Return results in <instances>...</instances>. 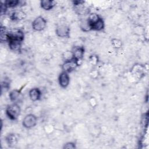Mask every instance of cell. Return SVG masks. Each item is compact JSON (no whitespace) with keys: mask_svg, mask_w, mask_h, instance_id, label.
Wrapping results in <instances>:
<instances>
[{"mask_svg":"<svg viewBox=\"0 0 149 149\" xmlns=\"http://www.w3.org/2000/svg\"><path fill=\"white\" fill-rule=\"evenodd\" d=\"M20 107L17 103H12L8 105L6 108V115L12 120H17L20 115Z\"/></svg>","mask_w":149,"mask_h":149,"instance_id":"cell-1","label":"cell"},{"mask_svg":"<svg viewBox=\"0 0 149 149\" xmlns=\"http://www.w3.org/2000/svg\"><path fill=\"white\" fill-rule=\"evenodd\" d=\"M8 41L10 40L19 41L23 42L24 38V34L22 30L17 28L9 29L7 31Z\"/></svg>","mask_w":149,"mask_h":149,"instance_id":"cell-2","label":"cell"},{"mask_svg":"<svg viewBox=\"0 0 149 149\" xmlns=\"http://www.w3.org/2000/svg\"><path fill=\"white\" fill-rule=\"evenodd\" d=\"M37 118L33 113L26 115L22 120V125L26 129L33 128L37 125Z\"/></svg>","mask_w":149,"mask_h":149,"instance_id":"cell-3","label":"cell"},{"mask_svg":"<svg viewBox=\"0 0 149 149\" xmlns=\"http://www.w3.org/2000/svg\"><path fill=\"white\" fill-rule=\"evenodd\" d=\"M47 26V20L41 16L37 17L32 22V28L34 31H41Z\"/></svg>","mask_w":149,"mask_h":149,"instance_id":"cell-4","label":"cell"},{"mask_svg":"<svg viewBox=\"0 0 149 149\" xmlns=\"http://www.w3.org/2000/svg\"><path fill=\"white\" fill-rule=\"evenodd\" d=\"M70 29L69 27L64 24H61L56 26L55 33L58 37L61 38H69Z\"/></svg>","mask_w":149,"mask_h":149,"instance_id":"cell-5","label":"cell"},{"mask_svg":"<svg viewBox=\"0 0 149 149\" xmlns=\"http://www.w3.org/2000/svg\"><path fill=\"white\" fill-rule=\"evenodd\" d=\"M79 65L80 64L79 62L73 58L70 60L64 61L62 65V71L69 73L74 71Z\"/></svg>","mask_w":149,"mask_h":149,"instance_id":"cell-6","label":"cell"},{"mask_svg":"<svg viewBox=\"0 0 149 149\" xmlns=\"http://www.w3.org/2000/svg\"><path fill=\"white\" fill-rule=\"evenodd\" d=\"M132 74L138 79H141L145 75V68L141 64H135L131 69Z\"/></svg>","mask_w":149,"mask_h":149,"instance_id":"cell-7","label":"cell"},{"mask_svg":"<svg viewBox=\"0 0 149 149\" xmlns=\"http://www.w3.org/2000/svg\"><path fill=\"white\" fill-rule=\"evenodd\" d=\"M72 52L73 54V58L75 59L80 65V62H81L83 60L85 52V49L84 47L80 45L74 46L73 47Z\"/></svg>","mask_w":149,"mask_h":149,"instance_id":"cell-8","label":"cell"},{"mask_svg":"<svg viewBox=\"0 0 149 149\" xmlns=\"http://www.w3.org/2000/svg\"><path fill=\"white\" fill-rule=\"evenodd\" d=\"M9 97L12 103L18 104L23 98L22 89H14L10 91L9 94Z\"/></svg>","mask_w":149,"mask_h":149,"instance_id":"cell-9","label":"cell"},{"mask_svg":"<svg viewBox=\"0 0 149 149\" xmlns=\"http://www.w3.org/2000/svg\"><path fill=\"white\" fill-rule=\"evenodd\" d=\"M58 81L62 88H66L68 87L70 83V77L68 73L62 71L59 75Z\"/></svg>","mask_w":149,"mask_h":149,"instance_id":"cell-10","label":"cell"},{"mask_svg":"<svg viewBox=\"0 0 149 149\" xmlns=\"http://www.w3.org/2000/svg\"><path fill=\"white\" fill-rule=\"evenodd\" d=\"M26 17V13L21 10H15L10 15V19L12 21H20L24 20Z\"/></svg>","mask_w":149,"mask_h":149,"instance_id":"cell-11","label":"cell"},{"mask_svg":"<svg viewBox=\"0 0 149 149\" xmlns=\"http://www.w3.org/2000/svg\"><path fill=\"white\" fill-rule=\"evenodd\" d=\"M29 95L30 100L32 101H38L41 99L42 93L40 88L37 87H34L31 88L29 92Z\"/></svg>","mask_w":149,"mask_h":149,"instance_id":"cell-12","label":"cell"},{"mask_svg":"<svg viewBox=\"0 0 149 149\" xmlns=\"http://www.w3.org/2000/svg\"><path fill=\"white\" fill-rule=\"evenodd\" d=\"M91 30L100 31L104 29L105 23L103 19L100 17L97 21L90 24Z\"/></svg>","mask_w":149,"mask_h":149,"instance_id":"cell-13","label":"cell"},{"mask_svg":"<svg viewBox=\"0 0 149 149\" xmlns=\"http://www.w3.org/2000/svg\"><path fill=\"white\" fill-rule=\"evenodd\" d=\"M22 42H23L15 40H10L8 42L9 48L10 50L17 52H20L21 51Z\"/></svg>","mask_w":149,"mask_h":149,"instance_id":"cell-14","label":"cell"},{"mask_svg":"<svg viewBox=\"0 0 149 149\" xmlns=\"http://www.w3.org/2000/svg\"><path fill=\"white\" fill-rule=\"evenodd\" d=\"M5 141L10 147H13L17 143L18 140L15 133H9L5 137Z\"/></svg>","mask_w":149,"mask_h":149,"instance_id":"cell-15","label":"cell"},{"mask_svg":"<svg viewBox=\"0 0 149 149\" xmlns=\"http://www.w3.org/2000/svg\"><path fill=\"white\" fill-rule=\"evenodd\" d=\"M56 2L52 0H42L40 1V6L45 10H50L55 6Z\"/></svg>","mask_w":149,"mask_h":149,"instance_id":"cell-16","label":"cell"},{"mask_svg":"<svg viewBox=\"0 0 149 149\" xmlns=\"http://www.w3.org/2000/svg\"><path fill=\"white\" fill-rule=\"evenodd\" d=\"M80 27L81 31L83 32L87 33L90 31H91V27L90 26V24L88 22L87 18L86 19H82L80 22Z\"/></svg>","mask_w":149,"mask_h":149,"instance_id":"cell-17","label":"cell"},{"mask_svg":"<svg viewBox=\"0 0 149 149\" xmlns=\"http://www.w3.org/2000/svg\"><path fill=\"white\" fill-rule=\"evenodd\" d=\"M4 4L6 6V8H13L17 6H20V5H22V1H19V0H7L3 2Z\"/></svg>","mask_w":149,"mask_h":149,"instance_id":"cell-18","label":"cell"},{"mask_svg":"<svg viewBox=\"0 0 149 149\" xmlns=\"http://www.w3.org/2000/svg\"><path fill=\"white\" fill-rule=\"evenodd\" d=\"M7 31L8 29L5 26H1V33H0V40L1 42H7Z\"/></svg>","mask_w":149,"mask_h":149,"instance_id":"cell-19","label":"cell"},{"mask_svg":"<svg viewBox=\"0 0 149 149\" xmlns=\"http://www.w3.org/2000/svg\"><path fill=\"white\" fill-rule=\"evenodd\" d=\"M111 44L113 48L118 49L122 47V41L119 39L113 38L111 40Z\"/></svg>","mask_w":149,"mask_h":149,"instance_id":"cell-20","label":"cell"},{"mask_svg":"<svg viewBox=\"0 0 149 149\" xmlns=\"http://www.w3.org/2000/svg\"><path fill=\"white\" fill-rule=\"evenodd\" d=\"M62 58L64 61L73 59V56L72 51H66L62 54Z\"/></svg>","mask_w":149,"mask_h":149,"instance_id":"cell-21","label":"cell"},{"mask_svg":"<svg viewBox=\"0 0 149 149\" xmlns=\"http://www.w3.org/2000/svg\"><path fill=\"white\" fill-rule=\"evenodd\" d=\"M76 146L74 143L73 142H68L63 145V149H72V148H76Z\"/></svg>","mask_w":149,"mask_h":149,"instance_id":"cell-22","label":"cell"},{"mask_svg":"<svg viewBox=\"0 0 149 149\" xmlns=\"http://www.w3.org/2000/svg\"><path fill=\"white\" fill-rule=\"evenodd\" d=\"M1 86H2V91H3V90L4 88L6 91L8 90L9 88H10V82L6 80H5V81L2 82Z\"/></svg>","mask_w":149,"mask_h":149,"instance_id":"cell-23","label":"cell"},{"mask_svg":"<svg viewBox=\"0 0 149 149\" xmlns=\"http://www.w3.org/2000/svg\"><path fill=\"white\" fill-rule=\"evenodd\" d=\"M7 10H8V8L5 6V5L4 4V2H1V15H2L5 14Z\"/></svg>","mask_w":149,"mask_h":149,"instance_id":"cell-24","label":"cell"},{"mask_svg":"<svg viewBox=\"0 0 149 149\" xmlns=\"http://www.w3.org/2000/svg\"><path fill=\"white\" fill-rule=\"evenodd\" d=\"M84 2H85L83 1H72V3H73V5L74 6H78L80 5L84 4Z\"/></svg>","mask_w":149,"mask_h":149,"instance_id":"cell-25","label":"cell"}]
</instances>
